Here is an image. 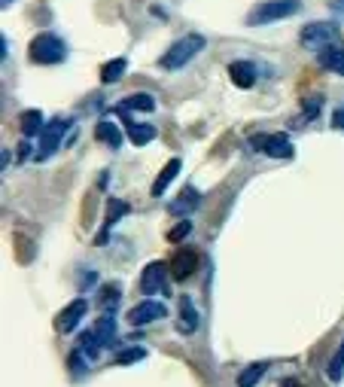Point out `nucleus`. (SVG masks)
<instances>
[{
	"instance_id": "f257e3e1",
	"label": "nucleus",
	"mask_w": 344,
	"mask_h": 387,
	"mask_svg": "<svg viewBox=\"0 0 344 387\" xmlns=\"http://www.w3.org/2000/svg\"><path fill=\"white\" fill-rule=\"evenodd\" d=\"M204 46H207V40L201 37V34H186V37L174 40V43L167 46V52L158 58V67H162V71H183Z\"/></svg>"
},
{
	"instance_id": "5701e85b",
	"label": "nucleus",
	"mask_w": 344,
	"mask_h": 387,
	"mask_svg": "<svg viewBox=\"0 0 344 387\" xmlns=\"http://www.w3.org/2000/svg\"><path fill=\"white\" fill-rule=\"evenodd\" d=\"M268 372V363H250L244 372L238 375V387H256L262 381V375Z\"/></svg>"
},
{
	"instance_id": "c85d7f7f",
	"label": "nucleus",
	"mask_w": 344,
	"mask_h": 387,
	"mask_svg": "<svg viewBox=\"0 0 344 387\" xmlns=\"http://www.w3.org/2000/svg\"><path fill=\"white\" fill-rule=\"evenodd\" d=\"M329 6H332V13H335V15H341V19H344V0H332Z\"/></svg>"
},
{
	"instance_id": "473e14b6",
	"label": "nucleus",
	"mask_w": 344,
	"mask_h": 387,
	"mask_svg": "<svg viewBox=\"0 0 344 387\" xmlns=\"http://www.w3.org/2000/svg\"><path fill=\"white\" fill-rule=\"evenodd\" d=\"M15 3V0H0V6H3V10H6V6H13Z\"/></svg>"
},
{
	"instance_id": "39448f33",
	"label": "nucleus",
	"mask_w": 344,
	"mask_h": 387,
	"mask_svg": "<svg viewBox=\"0 0 344 387\" xmlns=\"http://www.w3.org/2000/svg\"><path fill=\"white\" fill-rule=\"evenodd\" d=\"M67 131H70V119H67V116H55L52 122H46L43 134H40V153H37V159H49V156H52L55 149L61 147V140H64Z\"/></svg>"
},
{
	"instance_id": "393cba45",
	"label": "nucleus",
	"mask_w": 344,
	"mask_h": 387,
	"mask_svg": "<svg viewBox=\"0 0 344 387\" xmlns=\"http://www.w3.org/2000/svg\"><path fill=\"white\" fill-rule=\"evenodd\" d=\"M195 205H198V192L189 187V189L183 192V196H180V198H177V201H174V205H171V214H177V217L183 214V217H186V214H189V210L195 207Z\"/></svg>"
},
{
	"instance_id": "6ab92c4d",
	"label": "nucleus",
	"mask_w": 344,
	"mask_h": 387,
	"mask_svg": "<svg viewBox=\"0 0 344 387\" xmlns=\"http://www.w3.org/2000/svg\"><path fill=\"white\" fill-rule=\"evenodd\" d=\"M95 138L104 140V144H110L113 149L122 147V131L116 129V122H110V119H100V122L95 125Z\"/></svg>"
},
{
	"instance_id": "c756f323",
	"label": "nucleus",
	"mask_w": 344,
	"mask_h": 387,
	"mask_svg": "<svg viewBox=\"0 0 344 387\" xmlns=\"http://www.w3.org/2000/svg\"><path fill=\"white\" fill-rule=\"evenodd\" d=\"M332 125H335V129H344V110H335V116H332Z\"/></svg>"
},
{
	"instance_id": "bb28decb",
	"label": "nucleus",
	"mask_w": 344,
	"mask_h": 387,
	"mask_svg": "<svg viewBox=\"0 0 344 387\" xmlns=\"http://www.w3.org/2000/svg\"><path fill=\"white\" fill-rule=\"evenodd\" d=\"M189 232H192V223H189V220H180V223L171 229V232H167V241H174V244H177V241H183V238H186Z\"/></svg>"
},
{
	"instance_id": "20e7f679",
	"label": "nucleus",
	"mask_w": 344,
	"mask_h": 387,
	"mask_svg": "<svg viewBox=\"0 0 344 387\" xmlns=\"http://www.w3.org/2000/svg\"><path fill=\"white\" fill-rule=\"evenodd\" d=\"M335 37H338V28H335L332 22H311L299 34V40L305 49H326V46L335 43Z\"/></svg>"
},
{
	"instance_id": "f3484780",
	"label": "nucleus",
	"mask_w": 344,
	"mask_h": 387,
	"mask_svg": "<svg viewBox=\"0 0 344 387\" xmlns=\"http://www.w3.org/2000/svg\"><path fill=\"white\" fill-rule=\"evenodd\" d=\"M320 67H326V71H332V73H341L344 77V46H326L320 49Z\"/></svg>"
},
{
	"instance_id": "f8f14e48",
	"label": "nucleus",
	"mask_w": 344,
	"mask_h": 387,
	"mask_svg": "<svg viewBox=\"0 0 344 387\" xmlns=\"http://www.w3.org/2000/svg\"><path fill=\"white\" fill-rule=\"evenodd\" d=\"M229 80L238 89H253L256 86V64H250V61H232L229 64Z\"/></svg>"
},
{
	"instance_id": "a878e982",
	"label": "nucleus",
	"mask_w": 344,
	"mask_h": 387,
	"mask_svg": "<svg viewBox=\"0 0 344 387\" xmlns=\"http://www.w3.org/2000/svg\"><path fill=\"white\" fill-rule=\"evenodd\" d=\"M147 357V348H140V344H134V348H125L116 354V366H131V363H140V360Z\"/></svg>"
},
{
	"instance_id": "7c9ffc66",
	"label": "nucleus",
	"mask_w": 344,
	"mask_h": 387,
	"mask_svg": "<svg viewBox=\"0 0 344 387\" xmlns=\"http://www.w3.org/2000/svg\"><path fill=\"white\" fill-rule=\"evenodd\" d=\"M31 153V144H28V140H24V144H19V156L24 159V156H28Z\"/></svg>"
},
{
	"instance_id": "6e6552de",
	"label": "nucleus",
	"mask_w": 344,
	"mask_h": 387,
	"mask_svg": "<svg viewBox=\"0 0 344 387\" xmlns=\"http://www.w3.org/2000/svg\"><path fill=\"white\" fill-rule=\"evenodd\" d=\"M131 214V205L128 201H122V198H110L107 201V217H104V226H100V232L95 235V244L98 247H104L107 238H110V232H113V226L122 220V217H128Z\"/></svg>"
},
{
	"instance_id": "9b49d317",
	"label": "nucleus",
	"mask_w": 344,
	"mask_h": 387,
	"mask_svg": "<svg viewBox=\"0 0 344 387\" xmlns=\"http://www.w3.org/2000/svg\"><path fill=\"white\" fill-rule=\"evenodd\" d=\"M198 265H201V256L195 250H177L171 259V277L174 281H189Z\"/></svg>"
},
{
	"instance_id": "f03ea898",
	"label": "nucleus",
	"mask_w": 344,
	"mask_h": 387,
	"mask_svg": "<svg viewBox=\"0 0 344 387\" xmlns=\"http://www.w3.org/2000/svg\"><path fill=\"white\" fill-rule=\"evenodd\" d=\"M299 10H301V0H262V3H256L253 10L247 13V24L262 28V24L290 19V15H296Z\"/></svg>"
},
{
	"instance_id": "a211bd4d",
	"label": "nucleus",
	"mask_w": 344,
	"mask_h": 387,
	"mask_svg": "<svg viewBox=\"0 0 344 387\" xmlns=\"http://www.w3.org/2000/svg\"><path fill=\"white\" fill-rule=\"evenodd\" d=\"M180 168H183L180 159H171V162H167V165L162 168V171H158V177H156V183H153V196H156V198L162 196V192H165L167 187H171V180L180 174Z\"/></svg>"
},
{
	"instance_id": "9d476101",
	"label": "nucleus",
	"mask_w": 344,
	"mask_h": 387,
	"mask_svg": "<svg viewBox=\"0 0 344 387\" xmlns=\"http://www.w3.org/2000/svg\"><path fill=\"white\" fill-rule=\"evenodd\" d=\"M86 311H89V302L86 299H73L70 305H64L61 314L55 317V330L58 333H73L80 326L82 317H86Z\"/></svg>"
},
{
	"instance_id": "aec40b11",
	"label": "nucleus",
	"mask_w": 344,
	"mask_h": 387,
	"mask_svg": "<svg viewBox=\"0 0 344 387\" xmlns=\"http://www.w3.org/2000/svg\"><path fill=\"white\" fill-rule=\"evenodd\" d=\"M91 330H95L98 342L107 348V344H113V342H116V317H113V314H104V317H98V323L91 326Z\"/></svg>"
},
{
	"instance_id": "2f4dec72",
	"label": "nucleus",
	"mask_w": 344,
	"mask_h": 387,
	"mask_svg": "<svg viewBox=\"0 0 344 387\" xmlns=\"http://www.w3.org/2000/svg\"><path fill=\"white\" fill-rule=\"evenodd\" d=\"M281 387H305V384H301V381H296V378H290V381H283Z\"/></svg>"
},
{
	"instance_id": "4468645a",
	"label": "nucleus",
	"mask_w": 344,
	"mask_h": 387,
	"mask_svg": "<svg viewBox=\"0 0 344 387\" xmlns=\"http://www.w3.org/2000/svg\"><path fill=\"white\" fill-rule=\"evenodd\" d=\"M198 330V311H195V302L189 296L180 299V321H177V333L183 335H192Z\"/></svg>"
},
{
	"instance_id": "1a4fd4ad",
	"label": "nucleus",
	"mask_w": 344,
	"mask_h": 387,
	"mask_svg": "<svg viewBox=\"0 0 344 387\" xmlns=\"http://www.w3.org/2000/svg\"><path fill=\"white\" fill-rule=\"evenodd\" d=\"M162 317H167V308L162 305V302H156V299H147V302H140V305H134L128 311V323L131 326H147L153 321H162Z\"/></svg>"
},
{
	"instance_id": "ddd939ff",
	"label": "nucleus",
	"mask_w": 344,
	"mask_h": 387,
	"mask_svg": "<svg viewBox=\"0 0 344 387\" xmlns=\"http://www.w3.org/2000/svg\"><path fill=\"white\" fill-rule=\"evenodd\" d=\"M128 110H134V113H153V110H156V98L149 95V92H137V95H128L119 107H116V113H128Z\"/></svg>"
},
{
	"instance_id": "412c9836",
	"label": "nucleus",
	"mask_w": 344,
	"mask_h": 387,
	"mask_svg": "<svg viewBox=\"0 0 344 387\" xmlns=\"http://www.w3.org/2000/svg\"><path fill=\"white\" fill-rule=\"evenodd\" d=\"M125 71H128V61H125V58H113V61H107L100 67V82H104V86H113V82L122 80Z\"/></svg>"
},
{
	"instance_id": "4be33fe9",
	"label": "nucleus",
	"mask_w": 344,
	"mask_h": 387,
	"mask_svg": "<svg viewBox=\"0 0 344 387\" xmlns=\"http://www.w3.org/2000/svg\"><path fill=\"white\" fill-rule=\"evenodd\" d=\"M326 378L329 381H335L338 384L341 378H344V339H341V344H338V351L329 357V363H326Z\"/></svg>"
},
{
	"instance_id": "423d86ee",
	"label": "nucleus",
	"mask_w": 344,
	"mask_h": 387,
	"mask_svg": "<svg viewBox=\"0 0 344 387\" xmlns=\"http://www.w3.org/2000/svg\"><path fill=\"white\" fill-rule=\"evenodd\" d=\"M250 147L262 149L271 159H292V153H296L287 134H256V138H250Z\"/></svg>"
},
{
	"instance_id": "dca6fc26",
	"label": "nucleus",
	"mask_w": 344,
	"mask_h": 387,
	"mask_svg": "<svg viewBox=\"0 0 344 387\" xmlns=\"http://www.w3.org/2000/svg\"><path fill=\"white\" fill-rule=\"evenodd\" d=\"M19 129H22V134L24 138H37V134H43V129H46V122H43V113L40 110H24L22 116H19Z\"/></svg>"
},
{
	"instance_id": "7ed1b4c3",
	"label": "nucleus",
	"mask_w": 344,
	"mask_h": 387,
	"mask_svg": "<svg viewBox=\"0 0 344 387\" xmlns=\"http://www.w3.org/2000/svg\"><path fill=\"white\" fill-rule=\"evenodd\" d=\"M28 58L33 64H61L67 58V43L58 37V34L43 31V34H37V37L31 40Z\"/></svg>"
},
{
	"instance_id": "2eb2a0df",
	"label": "nucleus",
	"mask_w": 344,
	"mask_h": 387,
	"mask_svg": "<svg viewBox=\"0 0 344 387\" xmlns=\"http://www.w3.org/2000/svg\"><path fill=\"white\" fill-rule=\"evenodd\" d=\"M125 129H128V138L134 147H147L149 140H156L158 129L156 125H147V122H134V119H125Z\"/></svg>"
},
{
	"instance_id": "0eeeda50",
	"label": "nucleus",
	"mask_w": 344,
	"mask_h": 387,
	"mask_svg": "<svg viewBox=\"0 0 344 387\" xmlns=\"http://www.w3.org/2000/svg\"><path fill=\"white\" fill-rule=\"evenodd\" d=\"M167 268H171V265L158 263V259L147 263L144 275H140V293H144V296H153V293H167Z\"/></svg>"
},
{
	"instance_id": "b1692460",
	"label": "nucleus",
	"mask_w": 344,
	"mask_h": 387,
	"mask_svg": "<svg viewBox=\"0 0 344 387\" xmlns=\"http://www.w3.org/2000/svg\"><path fill=\"white\" fill-rule=\"evenodd\" d=\"M80 351H82V354H86L89 360H95V357L100 354V351H104V344L98 342L95 330H89V333H82V335H80Z\"/></svg>"
},
{
	"instance_id": "cd10ccee",
	"label": "nucleus",
	"mask_w": 344,
	"mask_h": 387,
	"mask_svg": "<svg viewBox=\"0 0 344 387\" xmlns=\"http://www.w3.org/2000/svg\"><path fill=\"white\" fill-rule=\"evenodd\" d=\"M116 302H119V287L113 284V287H107V290H104V296H100V308L107 311V308H113Z\"/></svg>"
}]
</instances>
